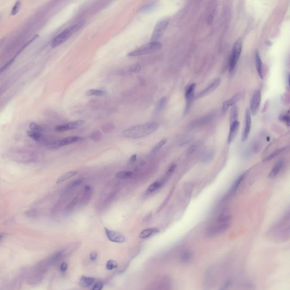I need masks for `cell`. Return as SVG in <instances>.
<instances>
[{
  "label": "cell",
  "mask_w": 290,
  "mask_h": 290,
  "mask_svg": "<svg viewBox=\"0 0 290 290\" xmlns=\"http://www.w3.org/2000/svg\"><path fill=\"white\" fill-rule=\"evenodd\" d=\"M159 126V124L156 122L138 124L124 130L122 133V136L130 139L144 138L157 131Z\"/></svg>",
  "instance_id": "cell-1"
},
{
  "label": "cell",
  "mask_w": 290,
  "mask_h": 290,
  "mask_svg": "<svg viewBox=\"0 0 290 290\" xmlns=\"http://www.w3.org/2000/svg\"><path fill=\"white\" fill-rule=\"evenodd\" d=\"M220 83H221L220 78L214 79L207 87H206L204 90H202L198 94V98H203L211 94L218 87Z\"/></svg>",
  "instance_id": "cell-14"
},
{
  "label": "cell",
  "mask_w": 290,
  "mask_h": 290,
  "mask_svg": "<svg viewBox=\"0 0 290 290\" xmlns=\"http://www.w3.org/2000/svg\"><path fill=\"white\" fill-rule=\"evenodd\" d=\"M232 284V280L227 279L222 285L219 290H229Z\"/></svg>",
  "instance_id": "cell-41"
},
{
  "label": "cell",
  "mask_w": 290,
  "mask_h": 290,
  "mask_svg": "<svg viewBox=\"0 0 290 290\" xmlns=\"http://www.w3.org/2000/svg\"><path fill=\"white\" fill-rule=\"evenodd\" d=\"M242 41L240 39L236 41L233 44L232 53L229 61V70L230 72H233L235 69L242 52Z\"/></svg>",
  "instance_id": "cell-6"
},
{
  "label": "cell",
  "mask_w": 290,
  "mask_h": 290,
  "mask_svg": "<svg viewBox=\"0 0 290 290\" xmlns=\"http://www.w3.org/2000/svg\"><path fill=\"white\" fill-rule=\"evenodd\" d=\"M20 6H21V2H20V1L16 2V3L14 5V6L12 8V10H11V15H16V14H17L18 11L19 10Z\"/></svg>",
  "instance_id": "cell-40"
},
{
  "label": "cell",
  "mask_w": 290,
  "mask_h": 290,
  "mask_svg": "<svg viewBox=\"0 0 290 290\" xmlns=\"http://www.w3.org/2000/svg\"><path fill=\"white\" fill-rule=\"evenodd\" d=\"M270 240L276 242H286L290 239V223L289 218L282 219L280 222L274 225L267 233Z\"/></svg>",
  "instance_id": "cell-2"
},
{
  "label": "cell",
  "mask_w": 290,
  "mask_h": 290,
  "mask_svg": "<svg viewBox=\"0 0 290 290\" xmlns=\"http://www.w3.org/2000/svg\"><path fill=\"white\" fill-rule=\"evenodd\" d=\"M106 94L105 91L98 90V89H90L87 91L86 93V95L91 96H102Z\"/></svg>",
  "instance_id": "cell-30"
},
{
  "label": "cell",
  "mask_w": 290,
  "mask_h": 290,
  "mask_svg": "<svg viewBox=\"0 0 290 290\" xmlns=\"http://www.w3.org/2000/svg\"><path fill=\"white\" fill-rule=\"evenodd\" d=\"M251 124H252L251 113L249 111V109H247L246 113V126L243 130L242 134V141L243 142H245L246 141L249 137V133H250V129H251Z\"/></svg>",
  "instance_id": "cell-13"
},
{
  "label": "cell",
  "mask_w": 290,
  "mask_h": 290,
  "mask_svg": "<svg viewBox=\"0 0 290 290\" xmlns=\"http://www.w3.org/2000/svg\"><path fill=\"white\" fill-rule=\"evenodd\" d=\"M176 168V164H171V166H170V167L169 168H168V171L167 172V173H166V176H165V178H164V179H163V180H164V182L166 181V180H167L168 179V178H170V177L171 176V175H172V174H173V172H174V170H175Z\"/></svg>",
  "instance_id": "cell-36"
},
{
  "label": "cell",
  "mask_w": 290,
  "mask_h": 290,
  "mask_svg": "<svg viewBox=\"0 0 290 290\" xmlns=\"http://www.w3.org/2000/svg\"><path fill=\"white\" fill-rule=\"evenodd\" d=\"M193 258V254L189 250H185L182 252L180 255V261L181 263L187 264L191 263Z\"/></svg>",
  "instance_id": "cell-20"
},
{
  "label": "cell",
  "mask_w": 290,
  "mask_h": 290,
  "mask_svg": "<svg viewBox=\"0 0 290 290\" xmlns=\"http://www.w3.org/2000/svg\"><path fill=\"white\" fill-rule=\"evenodd\" d=\"M239 125H240V123L238 121L230 123L229 137H228V142L229 143H231L232 141L235 140V138L236 136L237 133L239 130Z\"/></svg>",
  "instance_id": "cell-16"
},
{
  "label": "cell",
  "mask_w": 290,
  "mask_h": 290,
  "mask_svg": "<svg viewBox=\"0 0 290 290\" xmlns=\"http://www.w3.org/2000/svg\"><path fill=\"white\" fill-rule=\"evenodd\" d=\"M164 181L162 180V181H156L153 183L148 187L147 191H146V193L147 194H150L153 193L154 191H157L158 189L161 188L162 185L164 184Z\"/></svg>",
  "instance_id": "cell-23"
},
{
  "label": "cell",
  "mask_w": 290,
  "mask_h": 290,
  "mask_svg": "<svg viewBox=\"0 0 290 290\" xmlns=\"http://www.w3.org/2000/svg\"><path fill=\"white\" fill-rule=\"evenodd\" d=\"M287 84H288V85L289 86V83H290V81H289V77H290V75H289V74H288H288H287Z\"/></svg>",
  "instance_id": "cell-51"
},
{
  "label": "cell",
  "mask_w": 290,
  "mask_h": 290,
  "mask_svg": "<svg viewBox=\"0 0 290 290\" xmlns=\"http://www.w3.org/2000/svg\"><path fill=\"white\" fill-rule=\"evenodd\" d=\"M77 173H78V171H70V172L66 173L65 174H62L61 176H60L57 179V180L56 181V184L61 183L62 182L65 181V180H68L69 179L74 176L76 174H77Z\"/></svg>",
  "instance_id": "cell-27"
},
{
  "label": "cell",
  "mask_w": 290,
  "mask_h": 290,
  "mask_svg": "<svg viewBox=\"0 0 290 290\" xmlns=\"http://www.w3.org/2000/svg\"><path fill=\"white\" fill-rule=\"evenodd\" d=\"M134 174V172L132 171H122L118 172L115 174L116 178L120 179H126L128 178H132Z\"/></svg>",
  "instance_id": "cell-28"
},
{
  "label": "cell",
  "mask_w": 290,
  "mask_h": 290,
  "mask_svg": "<svg viewBox=\"0 0 290 290\" xmlns=\"http://www.w3.org/2000/svg\"><path fill=\"white\" fill-rule=\"evenodd\" d=\"M97 257H98V254H97V253L95 252H91V253L90 254V259H91L92 261H95V260H96V259H97Z\"/></svg>",
  "instance_id": "cell-48"
},
{
  "label": "cell",
  "mask_w": 290,
  "mask_h": 290,
  "mask_svg": "<svg viewBox=\"0 0 290 290\" xmlns=\"http://www.w3.org/2000/svg\"><path fill=\"white\" fill-rule=\"evenodd\" d=\"M162 47V44L159 41H150L146 44L143 45L139 48H137L128 53L130 57H136L143 55H148L151 53L160 50Z\"/></svg>",
  "instance_id": "cell-5"
},
{
  "label": "cell",
  "mask_w": 290,
  "mask_h": 290,
  "mask_svg": "<svg viewBox=\"0 0 290 290\" xmlns=\"http://www.w3.org/2000/svg\"><path fill=\"white\" fill-rule=\"evenodd\" d=\"M83 180H84L83 178H79V179L75 180L73 181L70 184V185H69V188L71 189V188H74L77 187H78L79 185L82 184Z\"/></svg>",
  "instance_id": "cell-38"
},
{
  "label": "cell",
  "mask_w": 290,
  "mask_h": 290,
  "mask_svg": "<svg viewBox=\"0 0 290 290\" xmlns=\"http://www.w3.org/2000/svg\"><path fill=\"white\" fill-rule=\"evenodd\" d=\"M67 268H68V265L66 263H62L60 265V271L62 272V273H64L66 270H67Z\"/></svg>",
  "instance_id": "cell-46"
},
{
  "label": "cell",
  "mask_w": 290,
  "mask_h": 290,
  "mask_svg": "<svg viewBox=\"0 0 290 290\" xmlns=\"http://www.w3.org/2000/svg\"><path fill=\"white\" fill-rule=\"evenodd\" d=\"M78 201V198L77 197H75V198H73V200H72V202L67 206V207L66 208V212H70L72 211L74 208V207L76 206V205L77 204Z\"/></svg>",
  "instance_id": "cell-34"
},
{
  "label": "cell",
  "mask_w": 290,
  "mask_h": 290,
  "mask_svg": "<svg viewBox=\"0 0 290 290\" xmlns=\"http://www.w3.org/2000/svg\"><path fill=\"white\" fill-rule=\"evenodd\" d=\"M103 283L101 281H98L96 282L91 290H102L103 288Z\"/></svg>",
  "instance_id": "cell-43"
},
{
  "label": "cell",
  "mask_w": 290,
  "mask_h": 290,
  "mask_svg": "<svg viewBox=\"0 0 290 290\" xmlns=\"http://www.w3.org/2000/svg\"><path fill=\"white\" fill-rule=\"evenodd\" d=\"M27 213V216H31V217H33L34 216H36V212L35 211H33V210H31V211H28V212H26Z\"/></svg>",
  "instance_id": "cell-49"
},
{
  "label": "cell",
  "mask_w": 290,
  "mask_h": 290,
  "mask_svg": "<svg viewBox=\"0 0 290 290\" xmlns=\"http://www.w3.org/2000/svg\"><path fill=\"white\" fill-rule=\"evenodd\" d=\"M287 147H282V148H280V149H279L278 150H276L275 151H274L273 152L272 154H270L269 156H267V157L265 159V161H270L271 160L273 159L274 158L276 157L277 156H278L279 154H281L283 153L284 151L285 150H286Z\"/></svg>",
  "instance_id": "cell-32"
},
{
  "label": "cell",
  "mask_w": 290,
  "mask_h": 290,
  "mask_svg": "<svg viewBox=\"0 0 290 290\" xmlns=\"http://www.w3.org/2000/svg\"><path fill=\"white\" fill-rule=\"evenodd\" d=\"M101 138H102V134L99 131H96L95 133H92L91 136V138L96 142L99 141V140L101 139Z\"/></svg>",
  "instance_id": "cell-42"
},
{
  "label": "cell",
  "mask_w": 290,
  "mask_h": 290,
  "mask_svg": "<svg viewBox=\"0 0 290 290\" xmlns=\"http://www.w3.org/2000/svg\"><path fill=\"white\" fill-rule=\"evenodd\" d=\"M168 24L169 20L167 19H164L159 21L155 26L153 33L151 38V41H158L162 38L163 35L164 34V32L167 27Z\"/></svg>",
  "instance_id": "cell-8"
},
{
  "label": "cell",
  "mask_w": 290,
  "mask_h": 290,
  "mask_svg": "<svg viewBox=\"0 0 290 290\" xmlns=\"http://www.w3.org/2000/svg\"><path fill=\"white\" fill-rule=\"evenodd\" d=\"M92 195V188L89 185H86L84 191L83 198L85 200H88Z\"/></svg>",
  "instance_id": "cell-37"
},
{
  "label": "cell",
  "mask_w": 290,
  "mask_h": 290,
  "mask_svg": "<svg viewBox=\"0 0 290 290\" xmlns=\"http://www.w3.org/2000/svg\"><path fill=\"white\" fill-rule=\"evenodd\" d=\"M242 96V93H240V92L237 93L235 95L233 96L232 98H231L230 99L225 102L223 103V107H222V112L223 113H225L229 107L235 106L236 103L237 102L239 101V99L241 98Z\"/></svg>",
  "instance_id": "cell-15"
},
{
  "label": "cell",
  "mask_w": 290,
  "mask_h": 290,
  "mask_svg": "<svg viewBox=\"0 0 290 290\" xmlns=\"http://www.w3.org/2000/svg\"><path fill=\"white\" fill-rule=\"evenodd\" d=\"M284 166V161L283 159H280L278 161L275 165L274 166L273 168L270 172L269 177L270 179H274L275 178L278 174H279L280 171L282 170Z\"/></svg>",
  "instance_id": "cell-17"
},
{
  "label": "cell",
  "mask_w": 290,
  "mask_h": 290,
  "mask_svg": "<svg viewBox=\"0 0 290 290\" xmlns=\"http://www.w3.org/2000/svg\"><path fill=\"white\" fill-rule=\"evenodd\" d=\"M214 151L213 150H208L205 151L203 155L202 156L201 161L204 163H208L212 161L214 156Z\"/></svg>",
  "instance_id": "cell-24"
},
{
  "label": "cell",
  "mask_w": 290,
  "mask_h": 290,
  "mask_svg": "<svg viewBox=\"0 0 290 290\" xmlns=\"http://www.w3.org/2000/svg\"><path fill=\"white\" fill-rule=\"evenodd\" d=\"M140 70H141V66H140V64H138L133 65L130 68L131 72H134V73H137V72H140Z\"/></svg>",
  "instance_id": "cell-45"
},
{
  "label": "cell",
  "mask_w": 290,
  "mask_h": 290,
  "mask_svg": "<svg viewBox=\"0 0 290 290\" xmlns=\"http://www.w3.org/2000/svg\"><path fill=\"white\" fill-rule=\"evenodd\" d=\"M29 128H30V130L37 132H40V133H41V132L43 131V128L41 126L34 123H31L30 124Z\"/></svg>",
  "instance_id": "cell-35"
},
{
  "label": "cell",
  "mask_w": 290,
  "mask_h": 290,
  "mask_svg": "<svg viewBox=\"0 0 290 290\" xmlns=\"http://www.w3.org/2000/svg\"><path fill=\"white\" fill-rule=\"evenodd\" d=\"M166 101H167V99L166 97H163L159 100V101L157 104L156 107L155 108V110H154V113L155 115H158L160 113L162 112V111L164 108V106L166 105Z\"/></svg>",
  "instance_id": "cell-26"
},
{
  "label": "cell",
  "mask_w": 290,
  "mask_h": 290,
  "mask_svg": "<svg viewBox=\"0 0 290 290\" xmlns=\"http://www.w3.org/2000/svg\"><path fill=\"white\" fill-rule=\"evenodd\" d=\"M261 91L259 90L256 91L253 94L252 97L251 98L250 103V109L249 111L250 112L251 115L253 116L256 115L257 112L258 108H259V104L261 103Z\"/></svg>",
  "instance_id": "cell-11"
},
{
  "label": "cell",
  "mask_w": 290,
  "mask_h": 290,
  "mask_svg": "<svg viewBox=\"0 0 290 290\" xmlns=\"http://www.w3.org/2000/svg\"><path fill=\"white\" fill-rule=\"evenodd\" d=\"M85 121L83 120H76V121H72L70 123H66L61 125L56 126L55 130L58 132H66L69 130L76 129L79 128H81L85 124Z\"/></svg>",
  "instance_id": "cell-9"
},
{
  "label": "cell",
  "mask_w": 290,
  "mask_h": 290,
  "mask_svg": "<svg viewBox=\"0 0 290 290\" xmlns=\"http://www.w3.org/2000/svg\"><path fill=\"white\" fill-rule=\"evenodd\" d=\"M167 142V139H163V140H161V141H160L159 143H158L152 149L151 153L154 154V153H155L158 152L159 150H161V149H162V147H163V146H164V145L166 144Z\"/></svg>",
  "instance_id": "cell-33"
},
{
  "label": "cell",
  "mask_w": 290,
  "mask_h": 290,
  "mask_svg": "<svg viewBox=\"0 0 290 290\" xmlns=\"http://www.w3.org/2000/svg\"><path fill=\"white\" fill-rule=\"evenodd\" d=\"M85 140L84 138L80 136H71L58 140L53 143H49L47 147L49 149H56L59 147L68 146L72 143H76Z\"/></svg>",
  "instance_id": "cell-7"
},
{
  "label": "cell",
  "mask_w": 290,
  "mask_h": 290,
  "mask_svg": "<svg viewBox=\"0 0 290 290\" xmlns=\"http://www.w3.org/2000/svg\"><path fill=\"white\" fill-rule=\"evenodd\" d=\"M137 157V154H134L133 155H132V157H130L129 159L130 163H134L136 161Z\"/></svg>",
  "instance_id": "cell-50"
},
{
  "label": "cell",
  "mask_w": 290,
  "mask_h": 290,
  "mask_svg": "<svg viewBox=\"0 0 290 290\" xmlns=\"http://www.w3.org/2000/svg\"><path fill=\"white\" fill-rule=\"evenodd\" d=\"M117 267V263L113 260H109L106 263V268L108 270H111Z\"/></svg>",
  "instance_id": "cell-39"
},
{
  "label": "cell",
  "mask_w": 290,
  "mask_h": 290,
  "mask_svg": "<svg viewBox=\"0 0 290 290\" xmlns=\"http://www.w3.org/2000/svg\"><path fill=\"white\" fill-rule=\"evenodd\" d=\"M231 225V217L227 214L220 215L215 222L208 227L206 232L208 237H214L226 232Z\"/></svg>",
  "instance_id": "cell-3"
},
{
  "label": "cell",
  "mask_w": 290,
  "mask_h": 290,
  "mask_svg": "<svg viewBox=\"0 0 290 290\" xmlns=\"http://www.w3.org/2000/svg\"><path fill=\"white\" fill-rule=\"evenodd\" d=\"M84 22H80L77 24L72 26L71 27L66 28L64 31L55 37L52 41L51 47L52 48H56L59 47L60 45L65 43L68 39L71 37L72 35L78 31L83 24Z\"/></svg>",
  "instance_id": "cell-4"
},
{
  "label": "cell",
  "mask_w": 290,
  "mask_h": 290,
  "mask_svg": "<svg viewBox=\"0 0 290 290\" xmlns=\"http://www.w3.org/2000/svg\"><path fill=\"white\" fill-rule=\"evenodd\" d=\"M197 148V146L196 145H194L191 146V147H190L189 149L188 150V155H191L192 153H193L195 152V150H196Z\"/></svg>",
  "instance_id": "cell-47"
},
{
  "label": "cell",
  "mask_w": 290,
  "mask_h": 290,
  "mask_svg": "<svg viewBox=\"0 0 290 290\" xmlns=\"http://www.w3.org/2000/svg\"><path fill=\"white\" fill-rule=\"evenodd\" d=\"M279 119L284 121L288 126L290 124V117L288 115H282L280 117Z\"/></svg>",
  "instance_id": "cell-44"
},
{
  "label": "cell",
  "mask_w": 290,
  "mask_h": 290,
  "mask_svg": "<svg viewBox=\"0 0 290 290\" xmlns=\"http://www.w3.org/2000/svg\"><path fill=\"white\" fill-rule=\"evenodd\" d=\"M195 84L193 83L191 85L189 86L186 89L185 91V99L187 101V104H186V107H185V114H187L189 112L191 108V105L193 102V99L194 98V95H195Z\"/></svg>",
  "instance_id": "cell-10"
},
{
  "label": "cell",
  "mask_w": 290,
  "mask_h": 290,
  "mask_svg": "<svg viewBox=\"0 0 290 290\" xmlns=\"http://www.w3.org/2000/svg\"><path fill=\"white\" fill-rule=\"evenodd\" d=\"M254 58H255L256 69L258 73V74L259 75V77L263 79V62L260 57L259 53L258 52H256Z\"/></svg>",
  "instance_id": "cell-21"
},
{
  "label": "cell",
  "mask_w": 290,
  "mask_h": 290,
  "mask_svg": "<svg viewBox=\"0 0 290 290\" xmlns=\"http://www.w3.org/2000/svg\"><path fill=\"white\" fill-rule=\"evenodd\" d=\"M159 232V229L155 227H151L145 229L140 233V237L141 239H147L151 236L157 234Z\"/></svg>",
  "instance_id": "cell-18"
},
{
  "label": "cell",
  "mask_w": 290,
  "mask_h": 290,
  "mask_svg": "<svg viewBox=\"0 0 290 290\" xmlns=\"http://www.w3.org/2000/svg\"><path fill=\"white\" fill-rule=\"evenodd\" d=\"M238 114L239 110L237 107L235 105L232 106V109L231 110L230 114V123L238 121Z\"/></svg>",
  "instance_id": "cell-31"
},
{
  "label": "cell",
  "mask_w": 290,
  "mask_h": 290,
  "mask_svg": "<svg viewBox=\"0 0 290 290\" xmlns=\"http://www.w3.org/2000/svg\"><path fill=\"white\" fill-rule=\"evenodd\" d=\"M106 236L111 242L116 243L125 242L126 238L120 232L111 230L107 228H104Z\"/></svg>",
  "instance_id": "cell-12"
},
{
  "label": "cell",
  "mask_w": 290,
  "mask_h": 290,
  "mask_svg": "<svg viewBox=\"0 0 290 290\" xmlns=\"http://www.w3.org/2000/svg\"><path fill=\"white\" fill-rule=\"evenodd\" d=\"M4 235H2V234H0V241H1L2 239L4 238Z\"/></svg>",
  "instance_id": "cell-52"
},
{
  "label": "cell",
  "mask_w": 290,
  "mask_h": 290,
  "mask_svg": "<svg viewBox=\"0 0 290 290\" xmlns=\"http://www.w3.org/2000/svg\"><path fill=\"white\" fill-rule=\"evenodd\" d=\"M238 290H254V285L250 280H245L239 283Z\"/></svg>",
  "instance_id": "cell-22"
},
{
  "label": "cell",
  "mask_w": 290,
  "mask_h": 290,
  "mask_svg": "<svg viewBox=\"0 0 290 290\" xmlns=\"http://www.w3.org/2000/svg\"><path fill=\"white\" fill-rule=\"evenodd\" d=\"M95 279L91 277L88 276H82L80 280L79 284L80 285L84 287H89L91 286L93 283H94Z\"/></svg>",
  "instance_id": "cell-25"
},
{
  "label": "cell",
  "mask_w": 290,
  "mask_h": 290,
  "mask_svg": "<svg viewBox=\"0 0 290 290\" xmlns=\"http://www.w3.org/2000/svg\"><path fill=\"white\" fill-rule=\"evenodd\" d=\"M27 134L28 137H29L30 138H31V139L37 142H40L43 138V135L40 132H35L32 130H29L28 131Z\"/></svg>",
  "instance_id": "cell-29"
},
{
  "label": "cell",
  "mask_w": 290,
  "mask_h": 290,
  "mask_svg": "<svg viewBox=\"0 0 290 290\" xmlns=\"http://www.w3.org/2000/svg\"><path fill=\"white\" fill-rule=\"evenodd\" d=\"M245 177H246V174H243L241 176H240L239 178L236 179V180L233 182L231 187L229 190V193H228L229 195H232L235 193L236 191L237 190V189L239 188L240 185L242 184V181L244 180Z\"/></svg>",
  "instance_id": "cell-19"
}]
</instances>
